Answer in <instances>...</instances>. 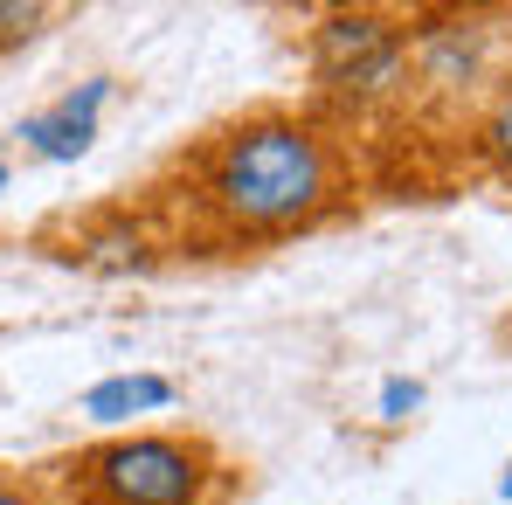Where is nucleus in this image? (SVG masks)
I'll return each mask as SVG.
<instances>
[{
  "instance_id": "nucleus-4",
  "label": "nucleus",
  "mask_w": 512,
  "mask_h": 505,
  "mask_svg": "<svg viewBox=\"0 0 512 505\" xmlns=\"http://www.w3.org/2000/svg\"><path fill=\"white\" fill-rule=\"evenodd\" d=\"M512 84L506 7H409V125L464 132Z\"/></svg>"
},
{
  "instance_id": "nucleus-12",
  "label": "nucleus",
  "mask_w": 512,
  "mask_h": 505,
  "mask_svg": "<svg viewBox=\"0 0 512 505\" xmlns=\"http://www.w3.org/2000/svg\"><path fill=\"white\" fill-rule=\"evenodd\" d=\"M0 194H7V167H0Z\"/></svg>"
},
{
  "instance_id": "nucleus-7",
  "label": "nucleus",
  "mask_w": 512,
  "mask_h": 505,
  "mask_svg": "<svg viewBox=\"0 0 512 505\" xmlns=\"http://www.w3.org/2000/svg\"><path fill=\"white\" fill-rule=\"evenodd\" d=\"M173 395H180V388H173L167 374H111V381L90 388L77 409H84L90 422H104V436H111V429H139V416L173 409Z\"/></svg>"
},
{
  "instance_id": "nucleus-11",
  "label": "nucleus",
  "mask_w": 512,
  "mask_h": 505,
  "mask_svg": "<svg viewBox=\"0 0 512 505\" xmlns=\"http://www.w3.org/2000/svg\"><path fill=\"white\" fill-rule=\"evenodd\" d=\"M416 402H423V388H416V381H388V395H381V409H388V416H381V422H402V409H416Z\"/></svg>"
},
{
  "instance_id": "nucleus-9",
  "label": "nucleus",
  "mask_w": 512,
  "mask_h": 505,
  "mask_svg": "<svg viewBox=\"0 0 512 505\" xmlns=\"http://www.w3.org/2000/svg\"><path fill=\"white\" fill-rule=\"evenodd\" d=\"M49 21H56V7H42V0H0V56L28 49Z\"/></svg>"
},
{
  "instance_id": "nucleus-5",
  "label": "nucleus",
  "mask_w": 512,
  "mask_h": 505,
  "mask_svg": "<svg viewBox=\"0 0 512 505\" xmlns=\"http://www.w3.org/2000/svg\"><path fill=\"white\" fill-rule=\"evenodd\" d=\"M35 250L90 270V277H153L173 263V243L160 215L139 194H111V201H84V208H56L35 229Z\"/></svg>"
},
{
  "instance_id": "nucleus-3",
  "label": "nucleus",
  "mask_w": 512,
  "mask_h": 505,
  "mask_svg": "<svg viewBox=\"0 0 512 505\" xmlns=\"http://www.w3.org/2000/svg\"><path fill=\"white\" fill-rule=\"evenodd\" d=\"M305 104L360 146L409 125V14L402 7H326L305 28Z\"/></svg>"
},
{
  "instance_id": "nucleus-8",
  "label": "nucleus",
  "mask_w": 512,
  "mask_h": 505,
  "mask_svg": "<svg viewBox=\"0 0 512 505\" xmlns=\"http://www.w3.org/2000/svg\"><path fill=\"white\" fill-rule=\"evenodd\" d=\"M457 153H464V167H471V173L506 180V187H512V84L492 90V104L457 132Z\"/></svg>"
},
{
  "instance_id": "nucleus-13",
  "label": "nucleus",
  "mask_w": 512,
  "mask_h": 505,
  "mask_svg": "<svg viewBox=\"0 0 512 505\" xmlns=\"http://www.w3.org/2000/svg\"><path fill=\"white\" fill-rule=\"evenodd\" d=\"M506 339H512V319H506Z\"/></svg>"
},
{
  "instance_id": "nucleus-6",
  "label": "nucleus",
  "mask_w": 512,
  "mask_h": 505,
  "mask_svg": "<svg viewBox=\"0 0 512 505\" xmlns=\"http://www.w3.org/2000/svg\"><path fill=\"white\" fill-rule=\"evenodd\" d=\"M111 77H90L84 90H70V97H56L49 111H35V118H21L14 125V139L35 153V160H84L90 139H97V111H104V97H111Z\"/></svg>"
},
{
  "instance_id": "nucleus-10",
  "label": "nucleus",
  "mask_w": 512,
  "mask_h": 505,
  "mask_svg": "<svg viewBox=\"0 0 512 505\" xmlns=\"http://www.w3.org/2000/svg\"><path fill=\"white\" fill-rule=\"evenodd\" d=\"M0 505H56V492L42 485V471H14V464H0Z\"/></svg>"
},
{
  "instance_id": "nucleus-2",
  "label": "nucleus",
  "mask_w": 512,
  "mask_h": 505,
  "mask_svg": "<svg viewBox=\"0 0 512 505\" xmlns=\"http://www.w3.org/2000/svg\"><path fill=\"white\" fill-rule=\"evenodd\" d=\"M56 505H229L243 492L236 457L208 429H111L42 464Z\"/></svg>"
},
{
  "instance_id": "nucleus-1",
  "label": "nucleus",
  "mask_w": 512,
  "mask_h": 505,
  "mask_svg": "<svg viewBox=\"0 0 512 505\" xmlns=\"http://www.w3.org/2000/svg\"><path fill=\"white\" fill-rule=\"evenodd\" d=\"M139 201L180 256H263L340 229L367 201V146L305 97H263L167 153Z\"/></svg>"
}]
</instances>
